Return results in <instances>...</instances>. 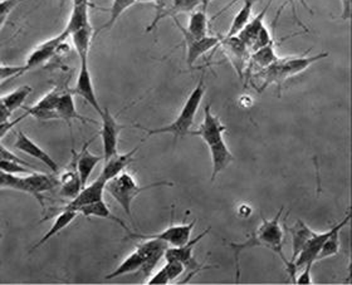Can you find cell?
Masks as SVG:
<instances>
[{"label":"cell","mask_w":352,"mask_h":285,"mask_svg":"<svg viewBox=\"0 0 352 285\" xmlns=\"http://www.w3.org/2000/svg\"><path fill=\"white\" fill-rule=\"evenodd\" d=\"M283 212V206L279 209L274 218L265 219L262 216L261 225L250 235V238L243 242H227L229 248L233 250L235 260V271H236V283L241 278V255L243 251L247 249L265 248L272 250L276 255L279 256L283 265L286 266V271L289 274V278L294 282L297 275V271L294 268V264L291 263L283 251V242H285V231L280 227V216Z\"/></svg>","instance_id":"obj_1"},{"label":"cell","mask_w":352,"mask_h":285,"mask_svg":"<svg viewBox=\"0 0 352 285\" xmlns=\"http://www.w3.org/2000/svg\"><path fill=\"white\" fill-rule=\"evenodd\" d=\"M206 74L200 77L197 87L191 91L190 95L186 98V101L184 103L183 109L179 112L177 117L174 119V122L164 126L160 128H146L142 127L140 124H133L135 127H138L140 130H144L147 132V137L155 136V135H164V133H169L174 136V141L179 139H183L186 135H189L190 127L194 124V119L197 117L199 107L203 102V98L206 95Z\"/></svg>","instance_id":"obj_2"},{"label":"cell","mask_w":352,"mask_h":285,"mask_svg":"<svg viewBox=\"0 0 352 285\" xmlns=\"http://www.w3.org/2000/svg\"><path fill=\"white\" fill-rule=\"evenodd\" d=\"M58 186V177L41 172H32L27 176L12 175L0 171V189H12L30 194L37 198L44 207L43 194Z\"/></svg>","instance_id":"obj_3"},{"label":"cell","mask_w":352,"mask_h":285,"mask_svg":"<svg viewBox=\"0 0 352 285\" xmlns=\"http://www.w3.org/2000/svg\"><path fill=\"white\" fill-rule=\"evenodd\" d=\"M174 183L168 181H157V183H148L145 186H141L135 180L133 176L129 172H121L120 175L109 180L104 185V191H107L112 198L118 201V205L124 209L127 216H132V203L139 196L141 192L162 187V186H173Z\"/></svg>","instance_id":"obj_4"},{"label":"cell","mask_w":352,"mask_h":285,"mask_svg":"<svg viewBox=\"0 0 352 285\" xmlns=\"http://www.w3.org/2000/svg\"><path fill=\"white\" fill-rule=\"evenodd\" d=\"M327 57H329V53L323 52V53H318V54L311 56V57L278 58L272 66L267 67L264 69L263 88L276 83L278 86V89H280L282 83L288 80L289 77H294L296 74L301 73L316 62L322 60V59L327 58Z\"/></svg>","instance_id":"obj_5"},{"label":"cell","mask_w":352,"mask_h":285,"mask_svg":"<svg viewBox=\"0 0 352 285\" xmlns=\"http://www.w3.org/2000/svg\"><path fill=\"white\" fill-rule=\"evenodd\" d=\"M197 220H192L189 224H174L164 229L159 233H151V234H140V233H132L130 231L127 239H157L162 242H166L169 247H182L184 244L189 242L191 239V233L195 227Z\"/></svg>","instance_id":"obj_6"},{"label":"cell","mask_w":352,"mask_h":285,"mask_svg":"<svg viewBox=\"0 0 352 285\" xmlns=\"http://www.w3.org/2000/svg\"><path fill=\"white\" fill-rule=\"evenodd\" d=\"M100 116L102 119L100 135L102 139L103 161H106L112 156L118 154V137H120V132L122 128H125V126L118 124L116 118L107 107L102 109Z\"/></svg>","instance_id":"obj_7"},{"label":"cell","mask_w":352,"mask_h":285,"mask_svg":"<svg viewBox=\"0 0 352 285\" xmlns=\"http://www.w3.org/2000/svg\"><path fill=\"white\" fill-rule=\"evenodd\" d=\"M175 21V24L177 28L182 32L183 34L184 42H185V47H186V63L188 66L192 67L194 63L198 60L203 54H206L212 49L218 48L220 43V38L212 37V36H206L203 38H195L190 36L186 30L180 25L179 21L176 19V16L173 18Z\"/></svg>","instance_id":"obj_8"},{"label":"cell","mask_w":352,"mask_h":285,"mask_svg":"<svg viewBox=\"0 0 352 285\" xmlns=\"http://www.w3.org/2000/svg\"><path fill=\"white\" fill-rule=\"evenodd\" d=\"M227 131L226 124L217 117L212 111V106L208 103L204 107V119L197 131L189 132V135L198 136L204 141L206 146H212L224 139V132Z\"/></svg>","instance_id":"obj_9"},{"label":"cell","mask_w":352,"mask_h":285,"mask_svg":"<svg viewBox=\"0 0 352 285\" xmlns=\"http://www.w3.org/2000/svg\"><path fill=\"white\" fill-rule=\"evenodd\" d=\"M68 38H69L68 33L63 30V32H60V34H58V36L39 44L34 51H32V53L28 56V58L25 60V63L23 66V73L30 72V69H34V68L44 65L45 62H48L57 53L59 47L65 43Z\"/></svg>","instance_id":"obj_10"},{"label":"cell","mask_w":352,"mask_h":285,"mask_svg":"<svg viewBox=\"0 0 352 285\" xmlns=\"http://www.w3.org/2000/svg\"><path fill=\"white\" fill-rule=\"evenodd\" d=\"M80 60H81V67H80V72L77 76L72 93L80 95L100 115L102 112V107L98 102V98L96 95L92 76H91V71L88 67V59H80Z\"/></svg>","instance_id":"obj_11"},{"label":"cell","mask_w":352,"mask_h":285,"mask_svg":"<svg viewBox=\"0 0 352 285\" xmlns=\"http://www.w3.org/2000/svg\"><path fill=\"white\" fill-rule=\"evenodd\" d=\"M169 245L166 242L157 240V239H141V242L136 247V250L144 258V266L141 268V271L148 277L155 266L160 263L166 249Z\"/></svg>","instance_id":"obj_12"},{"label":"cell","mask_w":352,"mask_h":285,"mask_svg":"<svg viewBox=\"0 0 352 285\" xmlns=\"http://www.w3.org/2000/svg\"><path fill=\"white\" fill-rule=\"evenodd\" d=\"M104 185H106V181L103 180L101 176H98L91 185H86L85 187H82V190L78 192V195L74 196V198H71L67 203L66 206L58 207L56 210L57 212L72 210V212H78L83 206L92 204V203L98 201V200H102Z\"/></svg>","instance_id":"obj_13"},{"label":"cell","mask_w":352,"mask_h":285,"mask_svg":"<svg viewBox=\"0 0 352 285\" xmlns=\"http://www.w3.org/2000/svg\"><path fill=\"white\" fill-rule=\"evenodd\" d=\"M218 47H221L224 49L226 54L230 59V63L236 69V73L242 77L244 68L247 66V63L250 62V48L243 43L242 41L236 36L220 38V43Z\"/></svg>","instance_id":"obj_14"},{"label":"cell","mask_w":352,"mask_h":285,"mask_svg":"<svg viewBox=\"0 0 352 285\" xmlns=\"http://www.w3.org/2000/svg\"><path fill=\"white\" fill-rule=\"evenodd\" d=\"M60 93H62L60 88H53L47 95H43L36 104H33L30 107H24V111L28 113V116H32L38 121H57L58 116L56 112V106L58 102Z\"/></svg>","instance_id":"obj_15"},{"label":"cell","mask_w":352,"mask_h":285,"mask_svg":"<svg viewBox=\"0 0 352 285\" xmlns=\"http://www.w3.org/2000/svg\"><path fill=\"white\" fill-rule=\"evenodd\" d=\"M15 148L22 151L24 154L30 155V157L36 159L38 161L42 162L47 168L51 170L53 174H57L59 171V166L57 162L53 160L51 155L45 152L42 147L37 145L33 139L28 137L23 131L16 133V139L14 144Z\"/></svg>","instance_id":"obj_16"},{"label":"cell","mask_w":352,"mask_h":285,"mask_svg":"<svg viewBox=\"0 0 352 285\" xmlns=\"http://www.w3.org/2000/svg\"><path fill=\"white\" fill-rule=\"evenodd\" d=\"M59 194L66 198H74L82 190L81 180L77 170V152L72 150V159L58 179Z\"/></svg>","instance_id":"obj_17"},{"label":"cell","mask_w":352,"mask_h":285,"mask_svg":"<svg viewBox=\"0 0 352 285\" xmlns=\"http://www.w3.org/2000/svg\"><path fill=\"white\" fill-rule=\"evenodd\" d=\"M56 112L58 119H62L68 124L72 130V121L77 119L81 121L83 124H98L95 119L85 117L78 113V111L76 109V103H74V93L71 92H62L59 95L58 102L56 106Z\"/></svg>","instance_id":"obj_18"},{"label":"cell","mask_w":352,"mask_h":285,"mask_svg":"<svg viewBox=\"0 0 352 285\" xmlns=\"http://www.w3.org/2000/svg\"><path fill=\"white\" fill-rule=\"evenodd\" d=\"M95 139L96 136L87 141L82 147L81 152L80 154L77 152V170H78L82 187H85L87 185L88 180L92 175V172L95 171V168L98 166L100 162L103 161V156L91 154V151L88 150V146Z\"/></svg>","instance_id":"obj_19"},{"label":"cell","mask_w":352,"mask_h":285,"mask_svg":"<svg viewBox=\"0 0 352 285\" xmlns=\"http://www.w3.org/2000/svg\"><path fill=\"white\" fill-rule=\"evenodd\" d=\"M350 218H351V214H350V210H347L345 218L331 227L330 235L323 242L322 248H321L318 255L316 258V262H321L323 259L338 255V251H340V233L349 224Z\"/></svg>","instance_id":"obj_20"},{"label":"cell","mask_w":352,"mask_h":285,"mask_svg":"<svg viewBox=\"0 0 352 285\" xmlns=\"http://www.w3.org/2000/svg\"><path fill=\"white\" fill-rule=\"evenodd\" d=\"M140 147H135L130 152L127 154H116L115 156L110 157L109 160L104 161L102 171H101V177L107 183L111 179L120 175L121 172H124L127 166L133 162L135 155L139 151Z\"/></svg>","instance_id":"obj_21"},{"label":"cell","mask_w":352,"mask_h":285,"mask_svg":"<svg viewBox=\"0 0 352 285\" xmlns=\"http://www.w3.org/2000/svg\"><path fill=\"white\" fill-rule=\"evenodd\" d=\"M210 231V227H208L206 230H204L201 234L195 236L190 239L186 244H184L182 247H169L165 251V255L164 259L165 262H169V260H176V262H180L184 265L186 263H189L191 259L194 258L192 256V251L194 248L198 245V242H201L206 235L209 234Z\"/></svg>","instance_id":"obj_22"},{"label":"cell","mask_w":352,"mask_h":285,"mask_svg":"<svg viewBox=\"0 0 352 285\" xmlns=\"http://www.w3.org/2000/svg\"><path fill=\"white\" fill-rule=\"evenodd\" d=\"M209 151H210V156H212V163H213V172H212V177L210 181L213 183L215 179L226 170V168L234 161V156L230 152V150L228 148L226 141H220L215 145L209 146Z\"/></svg>","instance_id":"obj_23"},{"label":"cell","mask_w":352,"mask_h":285,"mask_svg":"<svg viewBox=\"0 0 352 285\" xmlns=\"http://www.w3.org/2000/svg\"><path fill=\"white\" fill-rule=\"evenodd\" d=\"M285 227L289 231L291 238H292V251H294V254H292V259L289 262L294 264V259L301 253V250L306 245V242L316 234V231H314L301 219L296 220V223L291 227H287L285 224Z\"/></svg>","instance_id":"obj_24"},{"label":"cell","mask_w":352,"mask_h":285,"mask_svg":"<svg viewBox=\"0 0 352 285\" xmlns=\"http://www.w3.org/2000/svg\"><path fill=\"white\" fill-rule=\"evenodd\" d=\"M78 214L83 215L85 218H98V219L111 220L113 223H116L118 227H122L127 233H130V227L126 225L122 220L118 218L116 215H113V212H111L110 207L102 200L95 201L92 204L86 205L80 209Z\"/></svg>","instance_id":"obj_25"},{"label":"cell","mask_w":352,"mask_h":285,"mask_svg":"<svg viewBox=\"0 0 352 285\" xmlns=\"http://www.w3.org/2000/svg\"><path fill=\"white\" fill-rule=\"evenodd\" d=\"M77 215H78V212H72V210H62V212H59L51 229L43 235V238L39 239V242H38L33 248L30 249V251L41 248L45 242H50L52 238H54V236L58 235L62 230H65V229L77 218Z\"/></svg>","instance_id":"obj_26"},{"label":"cell","mask_w":352,"mask_h":285,"mask_svg":"<svg viewBox=\"0 0 352 285\" xmlns=\"http://www.w3.org/2000/svg\"><path fill=\"white\" fill-rule=\"evenodd\" d=\"M271 1H268V3L265 4L263 10H262V13H259L257 16H254L252 21L247 23V25L236 34V37L239 38L243 43L245 44V45L250 48H250H252V45L254 43V39L257 37L259 30H262V27L264 25V18H265V15H267V12H268V9L271 7Z\"/></svg>","instance_id":"obj_27"},{"label":"cell","mask_w":352,"mask_h":285,"mask_svg":"<svg viewBox=\"0 0 352 285\" xmlns=\"http://www.w3.org/2000/svg\"><path fill=\"white\" fill-rule=\"evenodd\" d=\"M89 7L91 4H82V5H74L71 16L68 19L65 32L71 36L76 30L91 27V18H89Z\"/></svg>","instance_id":"obj_28"},{"label":"cell","mask_w":352,"mask_h":285,"mask_svg":"<svg viewBox=\"0 0 352 285\" xmlns=\"http://www.w3.org/2000/svg\"><path fill=\"white\" fill-rule=\"evenodd\" d=\"M144 266V258L140 254L138 250L132 251L130 255L126 258L122 263L118 265V268L113 271H111L110 274L106 275L107 280H112V279L120 278L124 277L127 274H131L135 271H141V268Z\"/></svg>","instance_id":"obj_29"},{"label":"cell","mask_w":352,"mask_h":285,"mask_svg":"<svg viewBox=\"0 0 352 285\" xmlns=\"http://www.w3.org/2000/svg\"><path fill=\"white\" fill-rule=\"evenodd\" d=\"M92 37H94L92 25L91 27H86V28H82L80 30H76L69 36V38L72 39L74 49L77 52L80 59H88L89 51H91Z\"/></svg>","instance_id":"obj_30"},{"label":"cell","mask_w":352,"mask_h":285,"mask_svg":"<svg viewBox=\"0 0 352 285\" xmlns=\"http://www.w3.org/2000/svg\"><path fill=\"white\" fill-rule=\"evenodd\" d=\"M186 32L195 38H203L209 36V21L206 16V10H194L189 18Z\"/></svg>","instance_id":"obj_31"},{"label":"cell","mask_w":352,"mask_h":285,"mask_svg":"<svg viewBox=\"0 0 352 285\" xmlns=\"http://www.w3.org/2000/svg\"><path fill=\"white\" fill-rule=\"evenodd\" d=\"M256 4V0H243V5L239 12L235 14L234 19L232 22L230 28L228 30L226 37H234L250 22L253 7Z\"/></svg>","instance_id":"obj_32"},{"label":"cell","mask_w":352,"mask_h":285,"mask_svg":"<svg viewBox=\"0 0 352 285\" xmlns=\"http://www.w3.org/2000/svg\"><path fill=\"white\" fill-rule=\"evenodd\" d=\"M135 4H136L135 0H112V4H111V8L109 9L110 18H109L107 22L103 24L102 27H100L97 30L95 36L100 34L104 30H111L116 24L118 19H120V16L124 14L129 8H131Z\"/></svg>","instance_id":"obj_33"},{"label":"cell","mask_w":352,"mask_h":285,"mask_svg":"<svg viewBox=\"0 0 352 285\" xmlns=\"http://www.w3.org/2000/svg\"><path fill=\"white\" fill-rule=\"evenodd\" d=\"M33 88L30 86H21V87L15 88L14 91H12L10 93L3 95V101L6 103L8 110L10 113H13L14 111L21 109L23 103L25 102V100L28 98V95L32 93Z\"/></svg>","instance_id":"obj_34"},{"label":"cell","mask_w":352,"mask_h":285,"mask_svg":"<svg viewBox=\"0 0 352 285\" xmlns=\"http://www.w3.org/2000/svg\"><path fill=\"white\" fill-rule=\"evenodd\" d=\"M279 57L274 49V44L272 43L261 49L250 53V62L256 63L259 68L265 69L267 67L272 66Z\"/></svg>","instance_id":"obj_35"},{"label":"cell","mask_w":352,"mask_h":285,"mask_svg":"<svg viewBox=\"0 0 352 285\" xmlns=\"http://www.w3.org/2000/svg\"><path fill=\"white\" fill-rule=\"evenodd\" d=\"M201 5V0H171L170 1L169 10H168V18H174L182 13H192L197 10V8Z\"/></svg>","instance_id":"obj_36"},{"label":"cell","mask_w":352,"mask_h":285,"mask_svg":"<svg viewBox=\"0 0 352 285\" xmlns=\"http://www.w3.org/2000/svg\"><path fill=\"white\" fill-rule=\"evenodd\" d=\"M170 1L171 0H154L156 14H155L154 21L147 25L146 33H151L159 25V23L162 22V19L168 18Z\"/></svg>","instance_id":"obj_37"},{"label":"cell","mask_w":352,"mask_h":285,"mask_svg":"<svg viewBox=\"0 0 352 285\" xmlns=\"http://www.w3.org/2000/svg\"><path fill=\"white\" fill-rule=\"evenodd\" d=\"M0 171L12 174V175H23V174H32L34 172L32 168H28L19 162L10 161V160H1L0 161Z\"/></svg>","instance_id":"obj_38"},{"label":"cell","mask_w":352,"mask_h":285,"mask_svg":"<svg viewBox=\"0 0 352 285\" xmlns=\"http://www.w3.org/2000/svg\"><path fill=\"white\" fill-rule=\"evenodd\" d=\"M164 268H165V271H166V274L169 277L170 283L176 282L185 273V265L183 263H180V262H176V260L166 262V264L164 265Z\"/></svg>","instance_id":"obj_39"},{"label":"cell","mask_w":352,"mask_h":285,"mask_svg":"<svg viewBox=\"0 0 352 285\" xmlns=\"http://www.w3.org/2000/svg\"><path fill=\"white\" fill-rule=\"evenodd\" d=\"M272 43H273V39H272L271 33H270V30H267V27L263 25L262 30H259L257 37L254 39V43H253L252 48H250V53L257 51V49H261L263 47H267V45H270Z\"/></svg>","instance_id":"obj_40"},{"label":"cell","mask_w":352,"mask_h":285,"mask_svg":"<svg viewBox=\"0 0 352 285\" xmlns=\"http://www.w3.org/2000/svg\"><path fill=\"white\" fill-rule=\"evenodd\" d=\"M23 74V66H0V83Z\"/></svg>","instance_id":"obj_41"},{"label":"cell","mask_w":352,"mask_h":285,"mask_svg":"<svg viewBox=\"0 0 352 285\" xmlns=\"http://www.w3.org/2000/svg\"><path fill=\"white\" fill-rule=\"evenodd\" d=\"M312 265L314 264H306L302 268L301 274L296 275L294 279V284H312V275H311V271H312Z\"/></svg>","instance_id":"obj_42"},{"label":"cell","mask_w":352,"mask_h":285,"mask_svg":"<svg viewBox=\"0 0 352 285\" xmlns=\"http://www.w3.org/2000/svg\"><path fill=\"white\" fill-rule=\"evenodd\" d=\"M25 117H28V113H27V112H25L24 115H22L21 117H18L16 119H14V121H10V119H9V121H7V122H3V124H0V141L4 139V137L7 136L8 133L12 131V130L14 128L15 126L19 124V122L23 121V119H24Z\"/></svg>","instance_id":"obj_43"},{"label":"cell","mask_w":352,"mask_h":285,"mask_svg":"<svg viewBox=\"0 0 352 285\" xmlns=\"http://www.w3.org/2000/svg\"><path fill=\"white\" fill-rule=\"evenodd\" d=\"M1 160H10V161L19 162V163H23V165L30 168V165L28 162L24 161L19 156H16V155L13 154L12 151H9L7 147L4 146V145H1V142H0V161H1Z\"/></svg>","instance_id":"obj_44"},{"label":"cell","mask_w":352,"mask_h":285,"mask_svg":"<svg viewBox=\"0 0 352 285\" xmlns=\"http://www.w3.org/2000/svg\"><path fill=\"white\" fill-rule=\"evenodd\" d=\"M170 280L169 277H168V274H166V271H165V268L162 266L160 271H157L155 275H153L151 278L147 280L146 284L148 285H165L169 284Z\"/></svg>","instance_id":"obj_45"},{"label":"cell","mask_w":352,"mask_h":285,"mask_svg":"<svg viewBox=\"0 0 352 285\" xmlns=\"http://www.w3.org/2000/svg\"><path fill=\"white\" fill-rule=\"evenodd\" d=\"M23 0H0V18L8 16Z\"/></svg>","instance_id":"obj_46"},{"label":"cell","mask_w":352,"mask_h":285,"mask_svg":"<svg viewBox=\"0 0 352 285\" xmlns=\"http://www.w3.org/2000/svg\"><path fill=\"white\" fill-rule=\"evenodd\" d=\"M341 19L349 22L352 15V0H341Z\"/></svg>","instance_id":"obj_47"},{"label":"cell","mask_w":352,"mask_h":285,"mask_svg":"<svg viewBox=\"0 0 352 285\" xmlns=\"http://www.w3.org/2000/svg\"><path fill=\"white\" fill-rule=\"evenodd\" d=\"M253 209L250 207L248 204H241L236 209V215L241 218V219H247L250 218V215L253 214Z\"/></svg>","instance_id":"obj_48"},{"label":"cell","mask_w":352,"mask_h":285,"mask_svg":"<svg viewBox=\"0 0 352 285\" xmlns=\"http://www.w3.org/2000/svg\"><path fill=\"white\" fill-rule=\"evenodd\" d=\"M10 116H12V113L9 112L7 106H6V103L3 101V98L0 97V124L9 121Z\"/></svg>","instance_id":"obj_49"},{"label":"cell","mask_w":352,"mask_h":285,"mask_svg":"<svg viewBox=\"0 0 352 285\" xmlns=\"http://www.w3.org/2000/svg\"><path fill=\"white\" fill-rule=\"evenodd\" d=\"M268 1H271L272 3L273 0H268ZM289 1L292 3V7H294V16H296V19H297V15H296V8H294V0H289ZM300 1H301L302 4H303V7L307 8L308 10H309V13H312V10L309 9V7H308L307 4H306V1H305V0H300Z\"/></svg>","instance_id":"obj_50"},{"label":"cell","mask_w":352,"mask_h":285,"mask_svg":"<svg viewBox=\"0 0 352 285\" xmlns=\"http://www.w3.org/2000/svg\"><path fill=\"white\" fill-rule=\"evenodd\" d=\"M74 5H82V4H91V0H72Z\"/></svg>","instance_id":"obj_51"},{"label":"cell","mask_w":352,"mask_h":285,"mask_svg":"<svg viewBox=\"0 0 352 285\" xmlns=\"http://www.w3.org/2000/svg\"><path fill=\"white\" fill-rule=\"evenodd\" d=\"M213 0H201V9H204V10H206V8H208V5L212 3Z\"/></svg>","instance_id":"obj_52"},{"label":"cell","mask_w":352,"mask_h":285,"mask_svg":"<svg viewBox=\"0 0 352 285\" xmlns=\"http://www.w3.org/2000/svg\"><path fill=\"white\" fill-rule=\"evenodd\" d=\"M236 1H238V0H233V1H232V3H230V4H228L227 7L224 8V9H223V10H220L219 14H221V13H223V12H224V10H226V9H228V8L232 7V5H233V4H234V3H236ZM219 14H218V15H219Z\"/></svg>","instance_id":"obj_53"},{"label":"cell","mask_w":352,"mask_h":285,"mask_svg":"<svg viewBox=\"0 0 352 285\" xmlns=\"http://www.w3.org/2000/svg\"><path fill=\"white\" fill-rule=\"evenodd\" d=\"M136 3H154V0H135Z\"/></svg>","instance_id":"obj_54"}]
</instances>
